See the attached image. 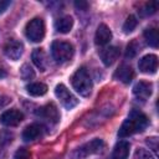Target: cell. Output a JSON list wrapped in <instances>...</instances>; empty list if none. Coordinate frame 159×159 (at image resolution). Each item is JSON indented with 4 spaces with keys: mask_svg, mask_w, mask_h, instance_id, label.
Returning <instances> with one entry per match:
<instances>
[{
    "mask_svg": "<svg viewBox=\"0 0 159 159\" xmlns=\"http://www.w3.org/2000/svg\"><path fill=\"white\" fill-rule=\"evenodd\" d=\"M148 124H149V119L144 113L139 111H132L128 118L120 125L118 130V135L120 138H124V137H129L132 134L143 132L148 127Z\"/></svg>",
    "mask_w": 159,
    "mask_h": 159,
    "instance_id": "obj_1",
    "label": "cell"
},
{
    "mask_svg": "<svg viewBox=\"0 0 159 159\" xmlns=\"http://www.w3.org/2000/svg\"><path fill=\"white\" fill-rule=\"evenodd\" d=\"M72 87L77 93H80L83 97H87L92 92V80L89 77V73L87 72L86 67H80L71 77Z\"/></svg>",
    "mask_w": 159,
    "mask_h": 159,
    "instance_id": "obj_2",
    "label": "cell"
},
{
    "mask_svg": "<svg viewBox=\"0 0 159 159\" xmlns=\"http://www.w3.org/2000/svg\"><path fill=\"white\" fill-rule=\"evenodd\" d=\"M51 53L56 62L65 63L71 61L75 53V48L72 43L67 41H53L51 45Z\"/></svg>",
    "mask_w": 159,
    "mask_h": 159,
    "instance_id": "obj_3",
    "label": "cell"
},
{
    "mask_svg": "<svg viewBox=\"0 0 159 159\" xmlns=\"http://www.w3.org/2000/svg\"><path fill=\"white\" fill-rule=\"evenodd\" d=\"M26 37L32 42H40L45 37V22L41 17H35L26 24L25 27Z\"/></svg>",
    "mask_w": 159,
    "mask_h": 159,
    "instance_id": "obj_4",
    "label": "cell"
},
{
    "mask_svg": "<svg viewBox=\"0 0 159 159\" xmlns=\"http://www.w3.org/2000/svg\"><path fill=\"white\" fill-rule=\"evenodd\" d=\"M103 147H104L103 140L99 139V138H94L91 142H87L83 145H81L80 148H77L72 153L71 158L72 159H86L88 155H92V154H96V153L101 152V149Z\"/></svg>",
    "mask_w": 159,
    "mask_h": 159,
    "instance_id": "obj_5",
    "label": "cell"
},
{
    "mask_svg": "<svg viewBox=\"0 0 159 159\" xmlns=\"http://www.w3.org/2000/svg\"><path fill=\"white\" fill-rule=\"evenodd\" d=\"M55 94L56 97L60 99L61 104L67 108V109H72L73 107H76L78 104V99L67 89V87L62 83L57 84L56 88H55Z\"/></svg>",
    "mask_w": 159,
    "mask_h": 159,
    "instance_id": "obj_6",
    "label": "cell"
},
{
    "mask_svg": "<svg viewBox=\"0 0 159 159\" xmlns=\"http://www.w3.org/2000/svg\"><path fill=\"white\" fill-rule=\"evenodd\" d=\"M22 52H24V45L17 40L11 39L4 45V53L6 55V57H9L12 61H17L22 56Z\"/></svg>",
    "mask_w": 159,
    "mask_h": 159,
    "instance_id": "obj_7",
    "label": "cell"
},
{
    "mask_svg": "<svg viewBox=\"0 0 159 159\" xmlns=\"http://www.w3.org/2000/svg\"><path fill=\"white\" fill-rule=\"evenodd\" d=\"M22 119H24V114L19 109H9L0 116V123L6 127H15L20 124Z\"/></svg>",
    "mask_w": 159,
    "mask_h": 159,
    "instance_id": "obj_8",
    "label": "cell"
},
{
    "mask_svg": "<svg viewBox=\"0 0 159 159\" xmlns=\"http://www.w3.org/2000/svg\"><path fill=\"white\" fill-rule=\"evenodd\" d=\"M138 67L143 73H155L158 70V57L152 53L145 55L139 60Z\"/></svg>",
    "mask_w": 159,
    "mask_h": 159,
    "instance_id": "obj_9",
    "label": "cell"
},
{
    "mask_svg": "<svg viewBox=\"0 0 159 159\" xmlns=\"http://www.w3.org/2000/svg\"><path fill=\"white\" fill-rule=\"evenodd\" d=\"M37 114L43 119L48 120L50 123H57L60 120V112L53 103H47L46 106L41 107Z\"/></svg>",
    "mask_w": 159,
    "mask_h": 159,
    "instance_id": "obj_10",
    "label": "cell"
},
{
    "mask_svg": "<svg viewBox=\"0 0 159 159\" xmlns=\"http://www.w3.org/2000/svg\"><path fill=\"white\" fill-rule=\"evenodd\" d=\"M112 39V31L111 29L106 25V24H101L97 27L96 35H94V43L98 46H104L107 43H109Z\"/></svg>",
    "mask_w": 159,
    "mask_h": 159,
    "instance_id": "obj_11",
    "label": "cell"
},
{
    "mask_svg": "<svg viewBox=\"0 0 159 159\" xmlns=\"http://www.w3.org/2000/svg\"><path fill=\"white\" fill-rule=\"evenodd\" d=\"M152 91H153V84L147 81H139L133 87V93L135 94V97H138L139 99H143V101L150 97Z\"/></svg>",
    "mask_w": 159,
    "mask_h": 159,
    "instance_id": "obj_12",
    "label": "cell"
},
{
    "mask_svg": "<svg viewBox=\"0 0 159 159\" xmlns=\"http://www.w3.org/2000/svg\"><path fill=\"white\" fill-rule=\"evenodd\" d=\"M113 76H114L116 80H118V81H120V82L128 84V83L132 82V80L134 78V71H133V68H132L130 66H128V65H122V66H119V67L116 70V72H114Z\"/></svg>",
    "mask_w": 159,
    "mask_h": 159,
    "instance_id": "obj_13",
    "label": "cell"
},
{
    "mask_svg": "<svg viewBox=\"0 0 159 159\" xmlns=\"http://www.w3.org/2000/svg\"><path fill=\"white\" fill-rule=\"evenodd\" d=\"M118 57H119V48L116 46H109L101 51V60L106 66L113 65Z\"/></svg>",
    "mask_w": 159,
    "mask_h": 159,
    "instance_id": "obj_14",
    "label": "cell"
},
{
    "mask_svg": "<svg viewBox=\"0 0 159 159\" xmlns=\"http://www.w3.org/2000/svg\"><path fill=\"white\" fill-rule=\"evenodd\" d=\"M130 144L125 140H119L112 152V159H127L129 155Z\"/></svg>",
    "mask_w": 159,
    "mask_h": 159,
    "instance_id": "obj_15",
    "label": "cell"
},
{
    "mask_svg": "<svg viewBox=\"0 0 159 159\" xmlns=\"http://www.w3.org/2000/svg\"><path fill=\"white\" fill-rule=\"evenodd\" d=\"M41 133H42V127L37 123H32L24 129L22 139L25 142H31V140H35L36 138H39L41 135Z\"/></svg>",
    "mask_w": 159,
    "mask_h": 159,
    "instance_id": "obj_16",
    "label": "cell"
},
{
    "mask_svg": "<svg viewBox=\"0 0 159 159\" xmlns=\"http://www.w3.org/2000/svg\"><path fill=\"white\" fill-rule=\"evenodd\" d=\"M31 57H32V61L37 68H40L41 71H45L47 68V65H48L47 57H46V53L43 52L42 48H35Z\"/></svg>",
    "mask_w": 159,
    "mask_h": 159,
    "instance_id": "obj_17",
    "label": "cell"
},
{
    "mask_svg": "<svg viewBox=\"0 0 159 159\" xmlns=\"http://www.w3.org/2000/svg\"><path fill=\"white\" fill-rule=\"evenodd\" d=\"M72 26H73V19L71 16H62V17L57 19L55 22V29L61 34L70 32Z\"/></svg>",
    "mask_w": 159,
    "mask_h": 159,
    "instance_id": "obj_18",
    "label": "cell"
},
{
    "mask_svg": "<svg viewBox=\"0 0 159 159\" xmlns=\"http://www.w3.org/2000/svg\"><path fill=\"white\" fill-rule=\"evenodd\" d=\"M26 91L31 96L40 97V96H43L47 92V86L42 82H34V83H30V84L26 86Z\"/></svg>",
    "mask_w": 159,
    "mask_h": 159,
    "instance_id": "obj_19",
    "label": "cell"
},
{
    "mask_svg": "<svg viewBox=\"0 0 159 159\" xmlns=\"http://www.w3.org/2000/svg\"><path fill=\"white\" fill-rule=\"evenodd\" d=\"M144 39L147 43L152 47H157L159 45V34L157 29H147L144 31Z\"/></svg>",
    "mask_w": 159,
    "mask_h": 159,
    "instance_id": "obj_20",
    "label": "cell"
},
{
    "mask_svg": "<svg viewBox=\"0 0 159 159\" xmlns=\"http://www.w3.org/2000/svg\"><path fill=\"white\" fill-rule=\"evenodd\" d=\"M139 48H140V45L138 43L137 40H132L128 46H127V50H125V57L127 58H133L137 56V53L139 52Z\"/></svg>",
    "mask_w": 159,
    "mask_h": 159,
    "instance_id": "obj_21",
    "label": "cell"
},
{
    "mask_svg": "<svg viewBox=\"0 0 159 159\" xmlns=\"http://www.w3.org/2000/svg\"><path fill=\"white\" fill-rule=\"evenodd\" d=\"M137 25H138L137 17H135L134 15H129V16L127 17L125 22L123 24V31H124L125 34H129V32H132V31L137 27Z\"/></svg>",
    "mask_w": 159,
    "mask_h": 159,
    "instance_id": "obj_22",
    "label": "cell"
},
{
    "mask_svg": "<svg viewBox=\"0 0 159 159\" xmlns=\"http://www.w3.org/2000/svg\"><path fill=\"white\" fill-rule=\"evenodd\" d=\"M158 9V2L157 1H150V2H147L144 5V7L142 10H139L140 15L142 16H149V15H153Z\"/></svg>",
    "mask_w": 159,
    "mask_h": 159,
    "instance_id": "obj_23",
    "label": "cell"
},
{
    "mask_svg": "<svg viewBox=\"0 0 159 159\" xmlns=\"http://www.w3.org/2000/svg\"><path fill=\"white\" fill-rule=\"evenodd\" d=\"M20 76H21L22 80H26V81L27 80H32L35 77V71L32 70V67L30 65L25 63V65H22V67L20 70Z\"/></svg>",
    "mask_w": 159,
    "mask_h": 159,
    "instance_id": "obj_24",
    "label": "cell"
},
{
    "mask_svg": "<svg viewBox=\"0 0 159 159\" xmlns=\"http://www.w3.org/2000/svg\"><path fill=\"white\" fill-rule=\"evenodd\" d=\"M134 159H154L153 154L147 149H137L134 153Z\"/></svg>",
    "mask_w": 159,
    "mask_h": 159,
    "instance_id": "obj_25",
    "label": "cell"
},
{
    "mask_svg": "<svg viewBox=\"0 0 159 159\" xmlns=\"http://www.w3.org/2000/svg\"><path fill=\"white\" fill-rule=\"evenodd\" d=\"M11 138H12V135L10 133H6V132L0 133V150L11 142Z\"/></svg>",
    "mask_w": 159,
    "mask_h": 159,
    "instance_id": "obj_26",
    "label": "cell"
},
{
    "mask_svg": "<svg viewBox=\"0 0 159 159\" xmlns=\"http://www.w3.org/2000/svg\"><path fill=\"white\" fill-rule=\"evenodd\" d=\"M29 158H30V153H29V150L25 149V148L17 149V150L15 152L14 157H12V159H29Z\"/></svg>",
    "mask_w": 159,
    "mask_h": 159,
    "instance_id": "obj_27",
    "label": "cell"
},
{
    "mask_svg": "<svg viewBox=\"0 0 159 159\" xmlns=\"http://www.w3.org/2000/svg\"><path fill=\"white\" fill-rule=\"evenodd\" d=\"M147 144H148L154 152H158V139H157L155 137H153V138H148Z\"/></svg>",
    "mask_w": 159,
    "mask_h": 159,
    "instance_id": "obj_28",
    "label": "cell"
},
{
    "mask_svg": "<svg viewBox=\"0 0 159 159\" xmlns=\"http://www.w3.org/2000/svg\"><path fill=\"white\" fill-rule=\"evenodd\" d=\"M75 6H76L77 9H80V10H87V7H88V4H87L86 1H82V0H80V1H76V2H75Z\"/></svg>",
    "mask_w": 159,
    "mask_h": 159,
    "instance_id": "obj_29",
    "label": "cell"
},
{
    "mask_svg": "<svg viewBox=\"0 0 159 159\" xmlns=\"http://www.w3.org/2000/svg\"><path fill=\"white\" fill-rule=\"evenodd\" d=\"M9 5H10V1L9 0H0V14H2L7 9Z\"/></svg>",
    "mask_w": 159,
    "mask_h": 159,
    "instance_id": "obj_30",
    "label": "cell"
},
{
    "mask_svg": "<svg viewBox=\"0 0 159 159\" xmlns=\"http://www.w3.org/2000/svg\"><path fill=\"white\" fill-rule=\"evenodd\" d=\"M9 102H10V98H9V97H6V96H0V108L4 107V106H6Z\"/></svg>",
    "mask_w": 159,
    "mask_h": 159,
    "instance_id": "obj_31",
    "label": "cell"
},
{
    "mask_svg": "<svg viewBox=\"0 0 159 159\" xmlns=\"http://www.w3.org/2000/svg\"><path fill=\"white\" fill-rule=\"evenodd\" d=\"M4 77H6V72L2 68H0V78H4Z\"/></svg>",
    "mask_w": 159,
    "mask_h": 159,
    "instance_id": "obj_32",
    "label": "cell"
}]
</instances>
